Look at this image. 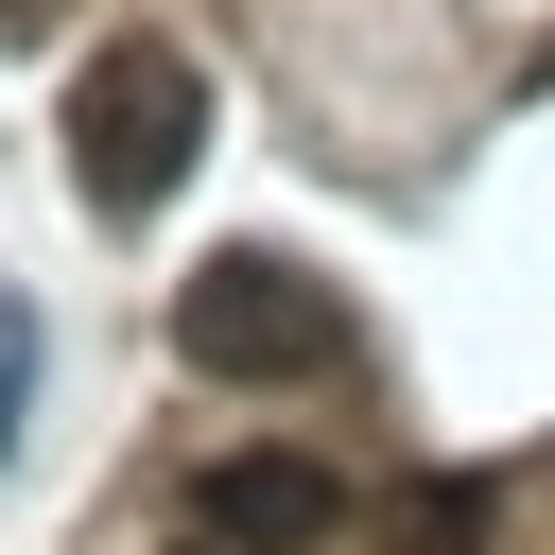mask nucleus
<instances>
[{"label": "nucleus", "instance_id": "1", "mask_svg": "<svg viewBox=\"0 0 555 555\" xmlns=\"http://www.w3.org/2000/svg\"><path fill=\"white\" fill-rule=\"evenodd\" d=\"M191 156H208V69H191L173 35H104V52L69 69V173H87V208L139 225V208H173Z\"/></svg>", "mask_w": 555, "mask_h": 555}, {"label": "nucleus", "instance_id": "2", "mask_svg": "<svg viewBox=\"0 0 555 555\" xmlns=\"http://www.w3.org/2000/svg\"><path fill=\"white\" fill-rule=\"evenodd\" d=\"M173 347H191L208 382H330V364H347V312H330V278H295L278 243H225V260L173 295Z\"/></svg>", "mask_w": 555, "mask_h": 555}, {"label": "nucleus", "instance_id": "3", "mask_svg": "<svg viewBox=\"0 0 555 555\" xmlns=\"http://www.w3.org/2000/svg\"><path fill=\"white\" fill-rule=\"evenodd\" d=\"M191 538H208V555H330V538H347V468H312V451H225V468L191 486Z\"/></svg>", "mask_w": 555, "mask_h": 555}, {"label": "nucleus", "instance_id": "4", "mask_svg": "<svg viewBox=\"0 0 555 555\" xmlns=\"http://www.w3.org/2000/svg\"><path fill=\"white\" fill-rule=\"evenodd\" d=\"M35 364H52V330H35V295L0 278V468H17V434H35Z\"/></svg>", "mask_w": 555, "mask_h": 555}, {"label": "nucleus", "instance_id": "5", "mask_svg": "<svg viewBox=\"0 0 555 555\" xmlns=\"http://www.w3.org/2000/svg\"><path fill=\"white\" fill-rule=\"evenodd\" d=\"M399 520H416V555H468V538H486V486H468V468H434Z\"/></svg>", "mask_w": 555, "mask_h": 555}]
</instances>
